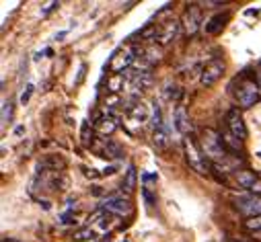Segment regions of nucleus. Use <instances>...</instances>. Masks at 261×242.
Returning <instances> with one entry per match:
<instances>
[{
    "mask_svg": "<svg viewBox=\"0 0 261 242\" xmlns=\"http://www.w3.org/2000/svg\"><path fill=\"white\" fill-rule=\"evenodd\" d=\"M138 53H140V47L138 45H125V47H119L111 59H109V70L111 74H125L127 70H132V66L136 64V59H138Z\"/></svg>",
    "mask_w": 261,
    "mask_h": 242,
    "instance_id": "nucleus-3",
    "label": "nucleus"
},
{
    "mask_svg": "<svg viewBox=\"0 0 261 242\" xmlns=\"http://www.w3.org/2000/svg\"><path fill=\"white\" fill-rule=\"evenodd\" d=\"M72 238H74V240H79V242H85V240H93V238H95V230H93L91 226H87V228H81V230H76V232L72 234Z\"/></svg>",
    "mask_w": 261,
    "mask_h": 242,
    "instance_id": "nucleus-21",
    "label": "nucleus"
},
{
    "mask_svg": "<svg viewBox=\"0 0 261 242\" xmlns=\"http://www.w3.org/2000/svg\"><path fill=\"white\" fill-rule=\"evenodd\" d=\"M181 25L185 29L187 35H195L202 27V9L200 5H187L185 13H183V19H181Z\"/></svg>",
    "mask_w": 261,
    "mask_h": 242,
    "instance_id": "nucleus-8",
    "label": "nucleus"
},
{
    "mask_svg": "<svg viewBox=\"0 0 261 242\" xmlns=\"http://www.w3.org/2000/svg\"><path fill=\"white\" fill-rule=\"evenodd\" d=\"M177 35H179V23L173 21V19H169V21H165V23H161V25L156 27L154 43H159V45H169L173 39H177Z\"/></svg>",
    "mask_w": 261,
    "mask_h": 242,
    "instance_id": "nucleus-10",
    "label": "nucleus"
},
{
    "mask_svg": "<svg viewBox=\"0 0 261 242\" xmlns=\"http://www.w3.org/2000/svg\"><path fill=\"white\" fill-rule=\"evenodd\" d=\"M13 117V103H5L3 105V126H7Z\"/></svg>",
    "mask_w": 261,
    "mask_h": 242,
    "instance_id": "nucleus-25",
    "label": "nucleus"
},
{
    "mask_svg": "<svg viewBox=\"0 0 261 242\" xmlns=\"http://www.w3.org/2000/svg\"><path fill=\"white\" fill-rule=\"evenodd\" d=\"M148 121V107L138 103L136 107H132L127 111V124H134V126H142Z\"/></svg>",
    "mask_w": 261,
    "mask_h": 242,
    "instance_id": "nucleus-14",
    "label": "nucleus"
},
{
    "mask_svg": "<svg viewBox=\"0 0 261 242\" xmlns=\"http://www.w3.org/2000/svg\"><path fill=\"white\" fill-rule=\"evenodd\" d=\"M224 124H226V130H228L234 138H239L241 142L247 140L249 132H247L245 119H243V113L239 111V107H230V109L226 111V115H224Z\"/></svg>",
    "mask_w": 261,
    "mask_h": 242,
    "instance_id": "nucleus-5",
    "label": "nucleus"
},
{
    "mask_svg": "<svg viewBox=\"0 0 261 242\" xmlns=\"http://www.w3.org/2000/svg\"><path fill=\"white\" fill-rule=\"evenodd\" d=\"M93 130L99 134V136H111L115 130H117V119L109 113H103L95 119V124H93Z\"/></svg>",
    "mask_w": 261,
    "mask_h": 242,
    "instance_id": "nucleus-12",
    "label": "nucleus"
},
{
    "mask_svg": "<svg viewBox=\"0 0 261 242\" xmlns=\"http://www.w3.org/2000/svg\"><path fill=\"white\" fill-rule=\"evenodd\" d=\"M167 144H169V134H167V130H165V128L154 130V146L163 150Z\"/></svg>",
    "mask_w": 261,
    "mask_h": 242,
    "instance_id": "nucleus-22",
    "label": "nucleus"
},
{
    "mask_svg": "<svg viewBox=\"0 0 261 242\" xmlns=\"http://www.w3.org/2000/svg\"><path fill=\"white\" fill-rule=\"evenodd\" d=\"M81 138H83V142L85 144H93V128H91V124H89V121H85V124H83V130H81Z\"/></svg>",
    "mask_w": 261,
    "mask_h": 242,
    "instance_id": "nucleus-24",
    "label": "nucleus"
},
{
    "mask_svg": "<svg viewBox=\"0 0 261 242\" xmlns=\"http://www.w3.org/2000/svg\"><path fill=\"white\" fill-rule=\"evenodd\" d=\"M220 138H222L224 148H226L228 154H243V142L239 138H234L226 128H224V132H220Z\"/></svg>",
    "mask_w": 261,
    "mask_h": 242,
    "instance_id": "nucleus-16",
    "label": "nucleus"
},
{
    "mask_svg": "<svg viewBox=\"0 0 261 242\" xmlns=\"http://www.w3.org/2000/svg\"><path fill=\"white\" fill-rule=\"evenodd\" d=\"M228 23V15L224 13H218V15H214L208 23H206V33H210V35H218L222 29H224V25Z\"/></svg>",
    "mask_w": 261,
    "mask_h": 242,
    "instance_id": "nucleus-18",
    "label": "nucleus"
},
{
    "mask_svg": "<svg viewBox=\"0 0 261 242\" xmlns=\"http://www.w3.org/2000/svg\"><path fill=\"white\" fill-rule=\"evenodd\" d=\"M222 74H224V62H222V59H212V62H208V64L202 68L200 84L206 86V88H210V86H214V84L220 80Z\"/></svg>",
    "mask_w": 261,
    "mask_h": 242,
    "instance_id": "nucleus-9",
    "label": "nucleus"
},
{
    "mask_svg": "<svg viewBox=\"0 0 261 242\" xmlns=\"http://www.w3.org/2000/svg\"><path fill=\"white\" fill-rule=\"evenodd\" d=\"M245 230L251 232V234H261V216L249 218V220L245 222Z\"/></svg>",
    "mask_w": 261,
    "mask_h": 242,
    "instance_id": "nucleus-23",
    "label": "nucleus"
},
{
    "mask_svg": "<svg viewBox=\"0 0 261 242\" xmlns=\"http://www.w3.org/2000/svg\"><path fill=\"white\" fill-rule=\"evenodd\" d=\"M37 168L49 170V172H62L66 168V162H64V158H60V156H45L37 162Z\"/></svg>",
    "mask_w": 261,
    "mask_h": 242,
    "instance_id": "nucleus-15",
    "label": "nucleus"
},
{
    "mask_svg": "<svg viewBox=\"0 0 261 242\" xmlns=\"http://www.w3.org/2000/svg\"><path fill=\"white\" fill-rule=\"evenodd\" d=\"M175 124H177V130L183 136H189L191 124H189V119H187V111H185L183 105H177V109H175Z\"/></svg>",
    "mask_w": 261,
    "mask_h": 242,
    "instance_id": "nucleus-17",
    "label": "nucleus"
},
{
    "mask_svg": "<svg viewBox=\"0 0 261 242\" xmlns=\"http://www.w3.org/2000/svg\"><path fill=\"white\" fill-rule=\"evenodd\" d=\"M93 150L105 160H119L123 158V148L115 140H101V146H93Z\"/></svg>",
    "mask_w": 261,
    "mask_h": 242,
    "instance_id": "nucleus-11",
    "label": "nucleus"
},
{
    "mask_svg": "<svg viewBox=\"0 0 261 242\" xmlns=\"http://www.w3.org/2000/svg\"><path fill=\"white\" fill-rule=\"evenodd\" d=\"M234 207L247 220L249 218H257V216H261V195H255V193L239 195V197H234Z\"/></svg>",
    "mask_w": 261,
    "mask_h": 242,
    "instance_id": "nucleus-6",
    "label": "nucleus"
},
{
    "mask_svg": "<svg viewBox=\"0 0 261 242\" xmlns=\"http://www.w3.org/2000/svg\"><path fill=\"white\" fill-rule=\"evenodd\" d=\"M136 180H138V172H136V166H129L127 172L123 174V180H121V189L125 193H132L136 189Z\"/></svg>",
    "mask_w": 261,
    "mask_h": 242,
    "instance_id": "nucleus-19",
    "label": "nucleus"
},
{
    "mask_svg": "<svg viewBox=\"0 0 261 242\" xmlns=\"http://www.w3.org/2000/svg\"><path fill=\"white\" fill-rule=\"evenodd\" d=\"M56 7H58V3H49V5H45V7H43V11H41V17H47Z\"/></svg>",
    "mask_w": 261,
    "mask_h": 242,
    "instance_id": "nucleus-28",
    "label": "nucleus"
},
{
    "mask_svg": "<svg viewBox=\"0 0 261 242\" xmlns=\"http://www.w3.org/2000/svg\"><path fill=\"white\" fill-rule=\"evenodd\" d=\"M125 74H111L109 78H107V90L111 93V95H119L121 90H123V84H125Z\"/></svg>",
    "mask_w": 261,
    "mask_h": 242,
    "instance_id": "nucleus-20",
    "label": "nucleus"
},
{
    "mask_svg": "<svg viewBox=\"0 0 261 242\" xmlns=\"http://www.w3.org/2000/svg\"><path fill=\"white\" fill-rule=\"evenodd\" d=\"M257 82H259V88H261V64L257 66Z\"/></svg>",
    "mask_w": 261,
    "mask_h": 242,
    "instance_id": "nucleus-29",
    "label": "nucleus"
},
{
    "mask_svg": "<svg viewBox=\"0 0 261 242\" xmlns=\"http://www.w3.org/2000/svg\"><path fill=\"white\" fill-rule=\"evenodd\" d=\"M31 93H33V84H27V86H25V93L21 95V103H23V105L31 99Z\"/></svg>",
    "mask_w": 261,
    "mask_h": 242,
    "instance_id": "nucleus-27",
    "label": "nucleus"
},
{
    "mask_svg": "<svg viewBox=\"0 0 261 242\" xmlns=\"http://www.w3.org/2000/svg\"><path fill=\"white\" fill-rule=\"evenodd\" d=\"M237 88H234V99L241 107H251L261 99V88L259 82L251 76H241V80H237Z\"/></svg>",
    "mask_w": 261,
    "mask_h": 242,
    "instance_id": "nucleus-4",
    "label": "nucleus"
},
{
    "mask_svg": "<svg viewBox=\"0 0 261 242\" xmlns=\"http://www.w3.org/2000/svg\"><path fill=\"white\" fill-rule=\"evenodd\" d=\"M234 180H237V185H239L241 189H249V191H251L261 178H259L257 172L243 168V170H237V172H234Z\"/></svg>",
    "mask_w": 261,
    "mask_h": 242,
    "instance_id": "nucleus-13",
    "label": "nucleus"
},
{
    "mask_svg": "<svg viewBox=\"0 0 261 242\" xmlns=\"http://www.w3.org/2000/svg\"><path fill=\"white\" fill-rule=\"evenodd\" d=\"M200 146H202L204 156L212 164H222L230 156L226 152V148H224V142L220 138V132H216V130H204L202 132V138H200Z\"/></svg>",
    "mask_w": 261,
    "mask_h": 242,
    "instance_id": "nucleus-2",
    "label": "nucleus"
},
{
    "mask_svg": "<svg viewBox=\"0 0 261 242\" xmlns=\"http://www.w3.org/2000/svg\"><path fill=\"white\" fill-rule=\"evenodd\" d=\"M101 209H105L109 216H127V214H132V201L115 193L101 201Z\"/></svg>",
    "mask_w": 261,
    "mask_h": 242,
    "instance_id": "nucleus-7",
    "label": "nucleus"
},
{
    "mask_svg": "<svg viewBox=\"0 0 261 242\" xmlns=\"http://www.w3.org/2000/svg\"><path fill=\"white\" fill-rule=\"evenodd\" d=\"M142 195H144V199H146V203H148L150 207H152V205L156 203V197L152 195V191H150L148 187H144V189H142Z\"/></svg>",
    "mask_w": 261,
    "mask_h": 242,
    "instance_id": "nucleus-26",
    "label": "nucleus"
},
{
    "mask_svg": "<svg viewBox=\"0 0 261 242\" xmlns=\"http://www.w3.org/2000/svg\"><path fill=\"white\" fill-rule=\"evenodd\" d=\"M183 150H185V160L187 164L200 174H210V168H212V162L204 156L202 152V146H200V140L195 136H183Z\"/></svg>",
    "mask_w": 261,
    "mask_h": 242,
    "instance_id": "nucleus-1",
    "label": "nucleus"
}]
</instances>
